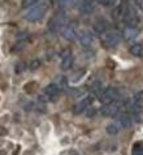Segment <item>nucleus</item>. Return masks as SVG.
<instances>
[{"mask_svg":"<svg viewBox=\"0 0 143 155\" xmlns=\"http://www.w3.org/2000/svg\"><path fill=\"white\" fill-rule=\"evenodd\" d=\"M46 11H47L46 4L39 3L37 5L29 8L24 17H25V20L29 21V22H37V21H41L43 17L46 16Z\"/></svg>","mask_w":143,"mask_h":155,"instance_id":"1","label":"nucleus"},{"mask_svg":"<svg viewBox=\"0 0 143 155\" xmlns=\"http://www.w3.org/2000/svg\"><path fill=\"white\" fill-rule=\"evenodd\" d=\"M122 106H124V103L116 99V101L111 102V103L103 104V107L99 110V112H100L103 117H116L121 111V108H122Z\"/></svg>","mask_w":143,"mask_h":155,"instance_id":"2","label":"nucleus"},{"mask_svg":"<svg viewBox=\"0 0 143 155\" xmlns=\"http://www.w3.org/2000/svg\"><path fill=\"white\" fill-rule=\"evenodd\" d=\"M119 97V90L113 86H109V87H104L103 91L98 95L99 102H102L103 104H107V103H111L117 99Z\"/></svg>","mask_w":143,"mask_h":155,"instance_id":"3","label":"nucleus"},{"mask_svg":"<svg viewBox=\"0 0 143 155\" xmlns=\"http://www.w3.org/2000/svg\"><path fill=\"white\" fill-rule=\"evenodd\" d=\"M143 104V90L135 93L133 95V98L130 99L128 103H125L128 111H133V112H138L141 110V107Z\"/></svg>","mask_w":143,"mask_h":155,"instance_id":"4","label":"nucleus"},{"mask_svg":"<svg viewBox=\"0 0 143 155\" xmlns=\"http://www.w3.org/2000/svg\"><path fill=\"white\" fill-rule=\"evenodd\" d=\"M94 101V95H86L85 98H82L80 102H77L74 106H73V114L74 115H80L82 112H85L86 110L91 107Z\"/></svg>","mask_w":143,"mask_h":155,"instance_id":"5","label":"nucleus"},{"mask_svg":"<svg viewBox=\"0 0 143 155\" xmlns=\"http://www.w3.org/2000/svg\"><path fill=\"white\" fill-rule=\"evenodd\" d=\"M103 42L108 47H116L121 42V35L117 31H115V30H111V31H107L103 34Z\"/></svg>","mask_w":143,"mask_h":155,"instance_id":"6","label":"nucleus"},{"mask_svg":"<svg viewBox=\"0 0 143 155\" xmlns=\"http://www.w3.org/2000/svg\"><path fill=\"white\" fill-rule=\"evenodd\" d=\"M60 34L63 35V38L65 41H69V42H72V41H74L78 38L77 29L73 26L72 24H65L63 26V29L60 30Z\"/></svg>","mask_w":143,"mask_h":155,"instance_id":"7","label":"nucleus"},{"mask_svg":"<svg viewBox=\"0 0 143 155\" xmlns=\"http://www.w3.org/2000/svg\"><path fill=\"white\" fill-rule=\"evenodd\" d=\"M78 41H80L81 46L86 47V48H90L91 46L94 45V41H95V37L94 34L89 31V30H82V31L78 33Z\"/></svg>","mask_w":143,"mask_h":155,"instance_id":"8","label":"nucleus"},{"mask_svg":"<svg viewBox=\"0 0 143 155\" xmlns=\"http://www.w3.org/2000/svg\"><path fill=\"white\" fill-rule=\"evenodd\" d=\"M64 16L63 15H56L55 17H52L51 21L48 22V30L52 33V34H56L57 31H60V30L63 29L64 26Z\"/></svg>","mask_w":143,"mask_h":155,"instance_id":"9","label":"nucleus"},{"mask_svg":"<svg viewBox=\"0 0 143 155\" xmlns=\"http://www.w3.org/2000/svg\"><path fill=\"white\" fill-rule=\"evenodd\" d=\"M124 21L128 24V26H135L138 24V15L133 7H128L124 13Z\"/></svg>","mask_w":143,"mask_h":155,"instance_id":"10","label":"nucleus"},{"mask_svg":"<svg viewBox=\"0 0 143 155\" xmlns=\"http://www.w3.org/2000/svg\"><path fill=\"white\" fill-rule=\"evenodd\" d=\"M138 35H139V29L137 26H126L122 30V38L126 42H132L137 39Z\"/></svg>","mask_w":143,"mask_h":155,"instance_id":"11","label":"nucleus"},{"mask_svg":"<svg viewBox=\"0 0 143 155\" xmlns=\"http://www.w3.org/2000/svg\"><path fill=\"white\" fill-rule=\"evenodd\" d=\"M61 91H63V90L59 86V84H54V82L48 84L44 89H43V93H44L48 98H52V99H55L56 97H59V94Z\"/></svg>","mask_w":143,"mask_h":155,"instance_id":"12","label":"nucleus"},{"mask_svg":"<svg viewBox=\"0 0 143 155\" xmlns=\"http://www.w3.org/2000/svg\"><path fill=\"white\" fill-rule=\"evenodd\" d=\"M116 123L119 124L121 128L128 129V128L132 127L133 120H132V117H130L128 114H121V115H117L116 116Z\"/></svg>","mask_w":143,"mask_h":155,"instance_id":"13","label":"nucleus"},{"mask_svg":"<svg viewBox=\"0 0 143 155\" xmlns=\"http://www.w3.org/2000/svg\"><path fill=\"white\" fill-rule=\"evenodd\" d=\"M93 29H94L95 33H98V34H104V33L108 31V24H107L104 20H98L96 22H94Z\"/></svg>","mask_w":143,"mask_h":155,"instance_id":"14","label":"nucleus"},{"mask_svg":"<svg viewBox=\"0 0 143 155\" xmlns=\"http://www.w3.org/2000/svg\"><path fill=\"white\" fill-rule=\"evenodd\" d=\"M94 11V5L91 0H82L80 3V12L82 15H90Z\"/></svg>","mask_w":143,"mask_h":155,"instance_id":"15","label":"nucleus"},{"mask_svg":"<svg viewBox=\"0 0 143 155\" xmlns=\"http://www.w3.org/2000/svg\"><path fill=\"white\" fill-rule=\"evenodd\" d=\"M73 61H74V60H73L72 55H68L67 58H63L61 59V64H60V69L64 71V72L69 71L73 67Z\"/></svg>","mask_w":143,"mask_h":155,"instance_id":"16","label":"nucleus"},{"mask_svg":"<svg viewBox=\"0 0 143 155\" xmlns=\"http://www.w3.org/2000/svg\"><path fill=\"white\" fill-rule=\"evenodd\" d=\"M130 54L135 58H142L143 56V45L142 43H134V45L130 47Z\"/></svg>","mask_w":143,"mask_h":155,"instance_id":"17","label":"nucleus"},{"mask_svg":"<svg viewBox=\"0 0 143 155\" xmlns=\"http://www.w3.org/2000/svg\"><path fill=\"white\" fill-rule=\"evenodd\" d=\"M120 130H121V127L116 121L112 123V124H108L107 128H106V132H107L108 136H117L120 133Z\"/></svg>","mask_w":143,"mask_h":155,"instance_id":"18","label":"nucleus"},{"mask_svg":"<svg viewBox=\"0 0 143 155\" xmlns=\"http://www.w3.org/2000/svg\"><path fill=\"white\" fill-rule=\"evenodd\" d=\"M78 4V0H57V5L61 9H70Z\"/></svg>","mask_w":143,"mask_h":155,"instance_id":"19","label":"nucleus"},{"mask_svg":"<svg viewBox=\"0 0 143 155\" xmlns=\"http://www.w3.org/2000/svg\"><path fill=\"white\" fill-rule=\"evenodd\" d=\"M39 2H41V0H22V8L24 9H29V8L39 4Z\"/></svg>","mask_w":143,"mask_h":155,"instance_id":"20","label":"nucleus"},{"mask_svg":"<svg viewBox=\"0 0 143 155\" xmlns=\"http://www.w3.org/2000/svg\"><path fill=\"white\" fill-rule=\"evenodd\" d=\"M132 155H143V146L139 143H135L132 150Z\"/></svg>","mask_w":143,"mask_h":155,"instance_id":"21","label":"nucleus"},{"mask_svg":"<svg viewBox=\"0 0 143 155\" xmlns=\"http://www.w3.org/2000/svg\"><path fill=\"white\" fill-rule=\"evenodd\" d=\"M25 46H26V41H20L18 43H16V45L13 46V48H12V52H16V51H17V52H18V51H21V50H22Z\"/></svg>","mask_w":143,"mask_h":155,"instance_id":"22","label":"nucleus"},{"mask_svg":"<svg viewBox=\"0 0 143 155\" xmlns=\"http://www.w3.org/2000/svg\"><path fill=\"white\" fill-rule=\"evenodd\" d=\"M41 64H42V61H41V60H38V59L33 60V61L29 64V69H30V71H37L38 68L41 67Z\"/></svg>","mask_w":143,"mask_h":155,"instance_id":"23","label":"nucleus"},{"mask_svg":"<svg viewBox=\"0 0 143 155\" xmlns=\"http://www.w3.org/2000/svg\"><path fill=\"white\" fill-rule=\"evenodd\" d=\"M59 86H60V87H61V90H63V91H64V90L65 89H67V86H68V80L67 78H65V77H60V78H59Z\"/></svg>","mask_w":143,"mask_h":155,"instance_id":"24","label":"nucleus"},{"mask_svg":"<svg viewBox=\"0 0 143 155\" xmlns=\"http://www.w3.org/2000/svg\"><path fill=\"white\" fill-rule=\"evenodd\" d=\"M70 93H72V97H74V98H78V97H82L83 95V90H80V89H73L70 90Z\"/></svg>","mask_w":143,"mask_h":155,"instance_id":"25","label":"nucleus"},{"mask_svg":"<svg viewBox=\"0 0 143 155\" xmlns=\"http://www.w3.org/2000/svg\"><path fill=\"white\" fill-rule=\"evenodd\" d=\"M95 2L100 3V4H103V5L111 7V5H112V4H113V2H115V0H95Z\"/></svg>","mask_w":143,"mask_h":155,"instance_id":"26","label":"nucleus"},{"mask_svg":"<svg viewBox=\"0 0 143 155\" xmlns=\"http://www.w3.org/2000/svg\"><path fill=\"white\" fill-rule=\"evenodd\" d=\"M134 3H135V7L138 9L143 12V0H134Z\"/></svg>","mask_w":143,"mask_h":155,"instance_id":"27","label":"nucleus"},{"mask_svg":"<svg viewBox=\"0 0 143 155\" xmlns=\"http://www.w3.org/2000/svg\"><path fill=\"white\" fill-rule=\"evenodd\" d=\"M68 55H72V54H70V50H69V48H65V50L61 51V54H60V58H61V59H63V58H67Z\"/></svg>","mask_w":143,"mask_h":155,"instance_id":"28","label":"nucleus"}]
</instances>
